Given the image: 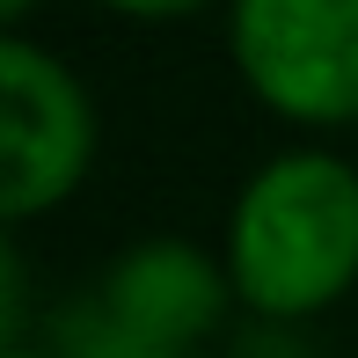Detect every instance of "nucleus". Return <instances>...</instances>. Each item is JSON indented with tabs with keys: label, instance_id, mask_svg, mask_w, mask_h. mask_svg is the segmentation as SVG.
<instances>
[{
	"label": "nucleus",
	"instance_id": "f257e3e1",
	"mask_svg": "<svg viewBox=\"0 0 358 358\" xmlns=\"http://www.w3.org/2000/svg\"><path fill=\"white\" fill-rule=\"evenodd\" d=\"M227 278L256 322H322L358 292V169L329 146L271 154L227 205Z\"/></svg>",
	"mask_w": 358,
	"mask_h": 358
},
{
	"label": "nucleus",
	"instance_id": "f03ea898",
	"mask_svg": "<svg viewBox=\"0 0 358 358\" xmlns=\"http://www.w3.org/2000/svg\"><path fill=\"white\" fill-rule=\"evenodd\" d=\"M227 52L271 117L300 132L358 124V0H234Z\"/></svg>",
	"mask_w": 358,
	"mask_h": 358
},
{
	"label": "nucleus",
	"instance_id": "7ed1b4c3",
	"mask_svg": "<svg viewBox=\"0 0 358 358\" xmlns=\"http://www.w3.org/2000/svg\"><path fill=\"white\" fill-rule=\"evenodd\" d=\"M95 169V103L66 59L29 44L22 29L0 37V213L29 227L73 198Z\"/></svg>",
	"mask_w": 358,
	"mask_h": 358
},
{
	"label": "nucleus",
	"instance_id": "20e7f679",
	"mask_svg": "<svg viewBox=\"0 0 358 358\" xmlns=\"http://www.w3.org/2000/svg\"><path fill=\"white\" fill-rule=\"evenodd\" d=\"M95 300L124 329H139L146 344L183 351V358L198 344H213L227 329V315L241 307L234 278H227V256L198 249V241H176V234H146L132 249H117L110 271L95 278Z\"/></svg>",
	"mask_w": 358,
	"mask_h": 358
},
{
	"label": "nucleus",
	"instance_id": "39448f33",
	"mask_svg": "<svg viewBox=\"0 0 358 358\" xmlns=\"http://www.w3.org/2000/svg\"><path fill=\"white\" fill-rule=\"evenodd\" d=\"M52 344L66 351V358H183V351H161V344H146L139 329H124L117 315H110L95 292H80V300L66 307V322L52 329Z\"/></svg>",
	"mask_w": 358,
	"mask_h": 358
},
{
	"label": "nucleus",
	"instance_id": "423d86ee",
	"mask_svg": "<svg viewBox=\"0 0 358 358\" xmlns=\"http://www.w3.org/2000/svg\"><path fill=\"white\" fill-rule=\"evenodd\" d=\"M110 15H132V22H176V15H198L205 0H103Z\"/></svg>",
	"mask_w": 358,
	"mask_h": 358
},
{
	"label": "nucleus",
	"instance_id": "0eeeda50",
	"mask_svg": "<svg viewBox=\"0 0 358 358\" xmlns=\"http://www.w3.org/2000/svg\"><path fill=\"white\" fill-rule=\"evenodd\" d=\"M0 358H66V351L52 336H15V344H0Z\"/></svg>",
	"mask_w": 358,
	"mask_h": 358
},
{
	"label": "nucleus",
	"instance_id": "6e6552de",
	"mask_svg": "<svg viewBox=\"0 0 358 358\" xmlns=\"http://www.w3.org/2000/svg\"><path fill=\"white\" fill-rule=\"evenodd\" d=\"M37 8V0H0V15H8V29H22V15Z\"/></svg>",
	"mask_w": 358,
	"mask_h": 358
}]
</instances>
